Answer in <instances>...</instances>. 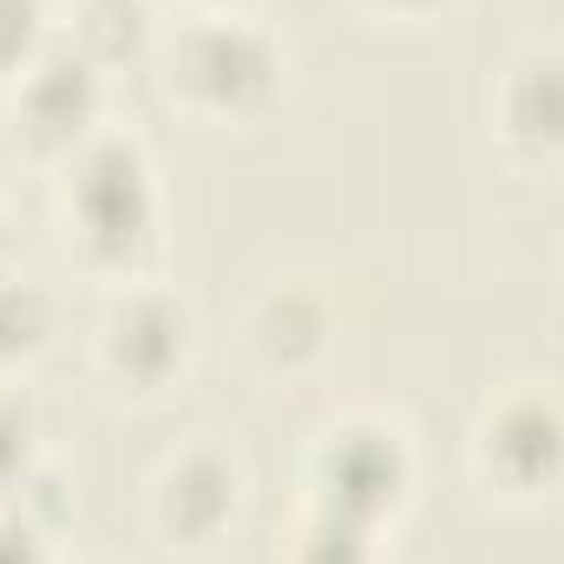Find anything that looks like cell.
Returning a JSON list of instances; mask_svg holds the SVG:
<instances>
[{"instance_id":"obj_2","label":"cell","mask_w":564,"mask_h":564,"mask_svg":"<svg viewBox=\"0 0 564 564\" xmlns=\"http://www.w3.org/2000/svg\"><path fill=\"white\" fill-rule=\"evenodd\" d=\"M164 86L210 119H257L282 93V46L243 13H204L171 40Z\"/></svg>"},{"instance_id":"obj_3","label":"cell","mask_w":564,"mask_h":564,"mask_svg":"<svg viewBox=\"0 0 564 564\" xmlns=\"http://www.w3.org/2000/svg\"><path fill=\"white\" fill-rule=\"evenodd\" d=\"M308 486H315V512H335V519H355V525L375 532L414 492L408 433L375 421V414H355V421L328 426L315 459H308Z\"/></svg>"},{"instance_id":"obj_9","label":"cell","mask_w":564,"mask_h":564,"mask_svg":"<svg viewBox=\"0 0 564 564\" xmlns=\"http://www.w3.org/2000/svg\"><path fill=\"white\" fill-rule=\"evenodd\" d=\"M328 341H335V315H328V302H322L315 289H302V282H282V289H270V295L250 308V348H257L270 368H308V361L328 355Z\"/></svg>"},{"instance_id":"obj_17","label":"cell","mask_w":564,"mask_h":564,"mask_svg":"<svg viewBox=\"0 0 564 564\" xmlns=\"http://www.w3.org/2000/svg\"><path fill=\"white\" fill-rule=\"evenodd\" d=\"M204 7H217V13H237V7H243V0H204Z\"/></svg>"},{"instance_id":"obj_1","label":"cell","mask_w":564,"mask_h":564,"mask_svg":"<svg viewBox=\"0 0 564 564\" xmlns=\"http://www.w3.org/2000/svg\"><path fill=\"white\" fill-rule=\"evenodd\" d=\"M66 224L99 270L132 276L158 250V184L139 139L99 132L66 158Z\"/></svg>"},{"instance_id":"obj_12","label":"cell","mask_w":564,"mask_h":564,"mask_svg":"<svg viewBox=\"0 0 564 564\" xmlns=\"http://www.w3.org/2000/svg\"><path fill=\"white\" fill-rule=\"evenodd\" d=\"M289 564H375V532L355 525V519H335V512H315L308 506Z\"/></svg>"},{"instance_id":"obj_11","label":"cell","mask_w":564,"mask_h":564,"mask_svg":"<svg viewBox=\"0 0 564 564\" xmlns=\"http://www.w3.org/2000/svg\"><path fill=\"white\" fill-rule=\"evenodd\" d=\"M53 335V302L26 276H0V368H20L46 348Z\"/></svg>"},{"instance_id":"obj_8","label":"cell","mask_w":564,"mask_h":564,"mask_svg":"<svg viewBox=\"0 0 564 564\" xmlns=\"http://www.w3.org/2000/svg\"><path fill=\"white\" fill-rule=\"evenodd\" d=\"M499 132L525 158H558L564 151V53L532 46L506 66L499 79Z\"/></svg>"},{"instance_id":"obj_16","label":"cell","mask_w":564,"mask_h":564,"mask_svg":"<svg viewBox=\"0 0 564 564\" xmlns=\"http://www.w3.org/2000/svg\"><path fill=\"white\" fill-rule=\"evenodd\" d=\"M375 7H388V13H433V7H446V0H375Z\"/></svg>"},{"instance_id":"obj_4","label":"cell","mask_w":564,"mask_h":564,"mask_svg":"<svg viewBox=\"0 0 564 564\" xmlns=\"http://www.w3.org/2000/svg\"><path fill=\"white\" fill-rule=\"evenodd\" d=\"M99 106H106V66H93L73 40H53L20 79H13V132L33 151L73 158L79 144L99 132Z\"/></svg>"},{"instance_id":"obj_6","label":"cell","mask_w":564,"mask_h":564,"mask_svg":"<svg viewBox=\"0 0 564 564\" xmlns=\"http://www.w3.org/2000/svg\"><path fill=\"white\" fill-rule=\"evenodd\" d=\"M479 473L499 492H545L564 479V408L552 394H506L473 440Z\"/></svg>"},{"instance_id":"obj_14","label":"cell","mask_w":564,"mask_h":564,"mask_svg":"<svg viewBox=\"0 0 564 564\" xmlns=\"http://www.w3.org/2000/svg\"><path fill=\"white\" fill-rule=\"evenodd\" d=\"M46 46H53V33H46V0H0V79L13 86Z\"/></svg>"},{"instance_id":"obj_7","label":"cell","mask_w":564,"mask_h":564,"mask_svg":"<svg viewBox=\"0 0 564 564\" xmlns=\"http://www.w3.org/2000/svg\"><path fill=\"white\" fill-rule=\"evenodd\" d=\"M151 512H158V532H164V539H177V545H191V552L217 545V539L237 525V512H243V479H237L230 453L191 446L184 459H171L164 479H158Z\"/></svg>"},{"instance_id":"obj_18","label":"cell","mask_w":564,"mask_h":564,"mask_svg":"<svg viewBox=\"0 0 564 564\" xmlns=\"http://www.w3.org/2000/svg\"><path fill=\"white\" fill-rule=\"evenodd\" d=\"M0 243H7V217H0Z\"/></svg>"},{"instance_id":"obj_10","label":"cell","mask_w":564,"mask_h":564,"mask_svg":"<svg viewBox=\"0 0 564 564\" xmlns=\"http://www.w3.org/2000/svg\"><path fill=\"white\" fill-rule=\"evenodd\" d=\"M144 40H151V0H79L73 46H79L93 66L139 59Z\"/></svg>"},{"instance_id":"obj_5","label":"cell","mask_w":564,"mask_h":564,"mask_svg":"<svg viewBox=\"0 0 564 564\" xmlns=\"http://www.w3.org/2000/svg\"><path fill=\"white\" fill-rule=\"evenodd\" d=\"M191 335H197V322H191L184 295H171V289H119L106 322H99V361L132 394H151L191 361Z\"/></svg>"},{"instance_id":"obj_13","label":"cell","mask_w":564,"mask_h":564,"mask_svg":"<svg viewBox=\"0 0 564 564\" xmlns=\"http://www.w3.org/2000/svg\"><path fill=\"white\" fill-rule=\"evenodd\" d=\"M40 466H46V459H40V421H33V408L13 401V394H0V506H7Z\"/></svg>"},{"instance_id":"obj_15","label":"cell","mask_w":564,"mask_h":564,"mask_svg":"<svg viewBox=\"0 0 564 564\" xmlns=\"http://www.w3.org/2000/svg\"><path fill=\"white\" fill-rule=\"evenodd\" d=\"M0 564H59L53 558V532L13 506H0Z\"/></svg>"}]
</instances>
